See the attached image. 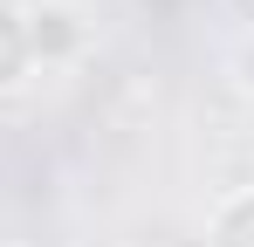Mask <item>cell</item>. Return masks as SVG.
Listing matches in <instances>:
<instances>
[{"instance_id": "obj_4", "label": "cell", "mask_w": 254, "mask_h": 247, "mask_svg": "<svg viewBox=\"0 0 254 247\" xmlns=\"http://www.w3.org/2000/svg\"><path fill=\"white\" fill-rule=\"evenodd\" d=\"M227 82L254 103V35H234V48H227Z\"/></svg>"}, {"instance_id": "obj_1", "label": "cell", "mask_w": 254, "mask_h": 247, "mask_svg": "<svg viewBox=\"0 0 254 247\" xmlns=\"http://www.w3.org/2000/svg\"><path fill=\"white\" fill-rule=\"evenodd\" d=\"M96 28L76 0H28V48H35V69H69L83 62Z\"/></svg>"}, {"instance_id": "obj_5", "label": "cell", "mask_w": 254, "mask_h": 247, "mask_svg": "<svg viewBox=\"0 0 254 247\" xmlns=\"http://www.w3.org/2000/svg\"><path fill=\"white\" fill-rule=\"evenodd\" d=\"M227 21H241V35H254V0H220Z\"/></svg>"}, {"instance_id": "obj_6", "label": "cell", "mask_w": 254, "mask_h": 247, "mask_svg": "<svg viewBox=\"0 0 254 247\" xmlns=\"http://www.w3.org/2000/svg\"><path fill=\"white\" fill-rule=\"evenodd\" d=\"M0 247H14V241H0Z\"/></svg>"}, {"instance_id": "obj_2", "label": "cell", "mask_w": 254, "mask_h": 247, "mask_svg": "<svg viewBox=\"0 0 254 247\" xmlns=\"http://www.w3.org/2000/svg\"><path fill=\"white\" fill-rule=\"evenodd\" d=\"M35 48H28V0H0V96L28 89Z\"/></svg>"}, {"instance_id": "obj_3", "label": "cell", "mask_w": 254, "mask_h": 247, "mask_svg": "<svg viewBox=\"0 0 254 247\" xmlns=\"http://www.w3.org/2000/svg\"><path fill=\"white\" fill-rule=\"evenodd\" d=\"M206 247H254V185L220 192L206 213Z\"/></svg>"}]
</instances>
